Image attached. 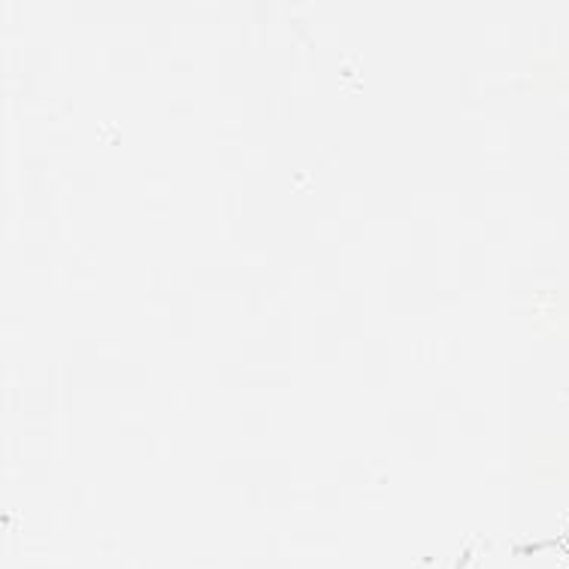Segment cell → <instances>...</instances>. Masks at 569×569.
<instances>
[{
    "label": "cell",
    "mask_w": 569,
    "mask_h": 569,
    "mask_svg": "<svg viewBox=\"0 0 569 569\" xmlns=\"http://www.w3.org/2000/svg\"><path fill=\"white\" fill-rule=\"evenodd\" d=\"M527 569H569V558L548 560V563H530Z\"/></svg>",
    "instance_id": "6da1fadb"
}]
</instances>
